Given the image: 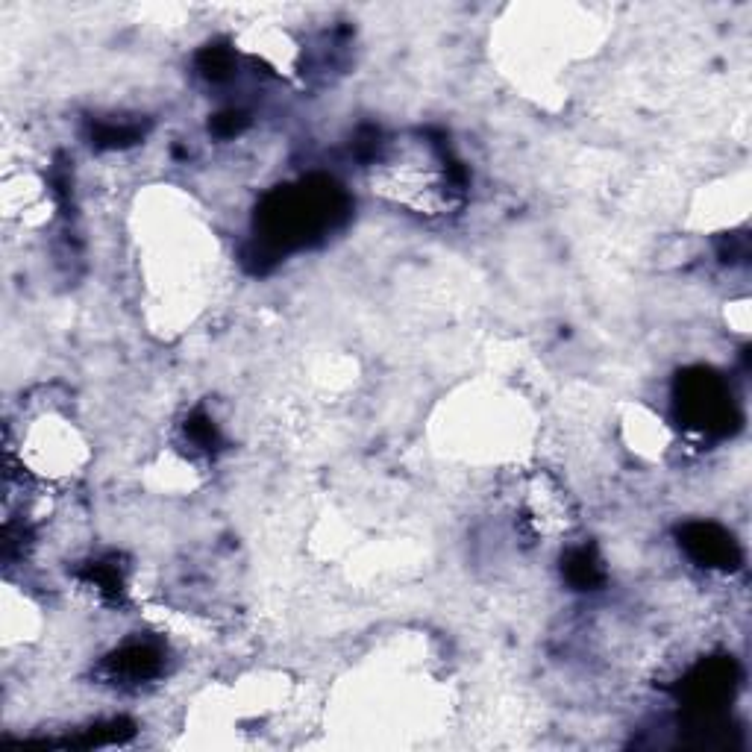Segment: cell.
Here are the masks:
<instances>
[{
	"instance_id": "6da1fadb",
	"label": "cell",
	"mask_w": 752,
	"mask_h": 752,
	"mask_svg": "<svg viewBox=\"0 0 752 752\" xmlns=\"http://www.w3.org/2000/svg\"><path fill=\"white\" fill-rule=\"evenodd\" d=\"M685 547L697 562L708 564V567H732L735 562V547L732 538L726 532H720L717 526H691L685 532Z\"/></svg>"
},
{
	"instance_id": "7a4b0ae2",
	"label": "cell",
	"mask_w": 752,
	"mask_h": 752,
	"mask_svg": "<svg viewBox=\"0 0 752 752\" xmlns=\"http://www.w3.org/2000/svg\"><path fill=\"white\" fill-rule=\"evenodd\" d=\"M567 576H570V582H576L579 588H588V585H594V582L600 579V564H597V559H594L588 550H579V553H573L570 562H567Z\"/></svg>"
}]
</instances>
